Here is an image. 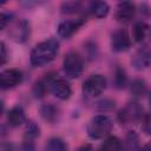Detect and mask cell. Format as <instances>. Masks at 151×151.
I'll use <instances>...</instances> for the list:
<instances>
[{
	"instance_id": "cell-16",
	"label": "cell",
	"mask_w": 151,
	"mask_h": 151,
	"mask_svg": "<svg viewBox=\"0 0 151 151\" xmlns=\"http://www.w3.org/2000/svg\"><path fill=\"white\" fill-rule=\"evenodd\" d=\"M99 151H122V142L118 137H109L101 144Z\"/></svg>"
},
{
	"instance_id": "cell-17",
	"label": "cell",
	"mask_w": 151,
	"mask_h": 151,
	"mask_svg": "<svg viewBox=\"0 0 151 151\" xmlns=\"http://www.w3.org/2000/svg\"><path fill=\"white\" fill-rule=\"evenodd\" d=\"M147 32H149V26L144 21H138V22L134 24V26H133V38H134L136 41H138V42L143 41L146 38Z\"/></svg>"
},
{
	"instance_id": "cell-9",
	"label": "cell",
	"mask_w": 151,
	"mask_h": 151,
	"mask_svg": "<svg viewBox=\"0 0 151 151\" xmlns=\"http://www.w3.org/2000/svg\"><path fill=\"white\" fill-rule=\"evenodd\" d=\"M85 24L84 18H78V19H71V20H65L61 21L58 26V34L61 38H70L72 37L83 25Z\"/></svg>"
},
{
	"instance_id": "cell-23",
	"label": "cell",
	"mask_w": 151,
	"mask_h": 151,
	"mask_svg": "<svg viewBox=\"0 0 151 151\" xmlns=\"http://www.w3.org/2000/svg\"><path fill=\"white\" fill-rule=\"evenodd\" d=\"M11 20H12V14L6 13V12H1L0 13V31L5 29L9 25Z\"/></svg>"
},
{
	"instance_id": "cell-3",
	"label": "cell",
	"mask_w": 151,
	"mask_h": 151,
	"mask_svg": "<svg viewBox=\"0 0 151 151\" xmlns=\"http://www.w3.org/2000/svg\"><path fill=\"white\" fill-rule=\"evenodd\" d=\"M63 68H64V73L66 74L67 78L76 79L83 73L84 60L79 53H77L74 51L68 52L64 58Z\"/></svg>"
},
{
	"instance_id": "cell-13",
	"label": "cell",
	"mask_w": 151,
	"mask_h": 151,
	"mask_svg": "<svg viewBox=\"0 0 151 151\" xmlns=\"http://www.w3.org/2000/svg\"><path fill=\"white\" fill-rule=\"evenodd\" d=\"M25 119H26L25 112L21 106H14L13 109L9 110V112L7 114V122L13 127L20 126L25 122Z\"/></svg>"
},
{
	"instance_id": "cell-15",
	"label": "cell",
	"mask_w": 151,
	"mask_h": 151,
	"mask_svg": "<svg viewBox=\"0 0 151 151\" xmlns=\"http://www.w3.org/2000/svg\"><path fill=\"white\" fill-rule=\"evenodd\" d=\"M41 116L46 120H48L51 123H54L58 119L59 109L53 104H45V105L41 106Z\"/></svg>"
},
{
	"instance_id": "cell-8",
	"label": "cell",
	"mask_w": 151,
	"mask_h": 151,
	"mask_svg": "<svg viewBox=\"0 0 151 151\" xmlns=\"http://www.w3.org/2000/svg\"><path fill=\"white\" fill-rule=\"evenodd\" d=\"M130 46H131V40L129 37V33L125 29L119 28L113 32V34L111 37V47L113 51L124 52V51L129 50Z\"/></svg>"
},
{
	"instance_id": "cell-5",
	"label": "cell",
	"mask_w": 151,
	"mask_h": 151,
	"mask_svg": "<svg viewBox=\"0 0 151 151\" xmlns=\"http://www.w3.org/2000/svg\"><path fill=\"white\" fill-rule=\"evenodd\" d=\"M142 117H143V107L136 101L129 103L118 113V119L122 124L138 122L139 119H142Z\"/></svg>"
},
{
	"instance_id": "cell-19",
	"label": "cell",
	"mask_w": 151,
	"mask_h": 151,
	"mask_svg": "<svg viewBox=\"0 0 151 151\" xmlns=\"http://www.w3.org/2000/svg\"><path fill=\"white\" fill-rule=\"evenodd\" d=\"M130 91L136 97H142L147 92L146 83L143 79H134L130 85Z\"/></svg>"
},
{
	"instance_id": "cell-18",
	"label": "cell",
	"mask_w": 151,
	"mask_h": 151,
	"mask_svg": "<svg viewBox=\"0 0 151 151\" xmlns=\"http://www.w3.org/2000/svg\"><path fill=\"white\" fill-rule=\"evenodd\" d=\"M122 151H138V136L134 132H129L125 142L122 144Z\"/></svg>"
},
{
	"instance_id": "cell-6",
	"label": "cell",
	"mask_w": 151,
	"mask_h": 151,
	"mask_svg": "<svg viewBox=\"0 0 151 151\" xmlns=\"http://www.w3.org/2000/svg\"><path fill=\"white\" fill-rule=\"evenodd\" d=\"M22 80V73L17 68H9L0 72V90L13 88Z\"/></svg>"
},
{
	"instance_id": "cell-28",
	"label": "cell",
	"mask_w": 151,
	"mask_h": 151,
	"mask_svg": "<svg viewBox=\"0 0 151 151\" xmlns=\"http://www.w3.org/2000/svg\"><path fill=\"white\" fill-rule=\"evenodd\" d=\"M78 151H93V149H92V146H91V145L86 144V145L80 146V147L78 149Z\"/></svg>"
},
{
	"instance_id": "cell-11",
	"label": "cell",
	"mask_w": 151,
	"mask_h": 151,
	"mask_svg": "<svg viewBox=\"0 0 151 151\" xmlns=\"http://www.w3.org/2000/svg\"><path fill=\"white\" fill-rule=\"evenodd\" d=\"M131 63L137 70H144V68L149 67V65H150V53H149V51L146 48L137 51L134 53V55L132 57Z\"/></svg>"
},
{
	"instance_id": "cell-12",
	"label": "cell",
	"mask_w": 151,
	"mask_h": 151,
	"mask_svg": "<svg viewBox=\"0 0 151 151\" xmlns=\"http://www.w3.org/2000/svg\"><path fill=\"white\" fill-rule=\"evenodd\" d=\"M11 35L18 42L25 41L29 35V26H28V24L25 20H21L20 22H18L14 26L13 31L11 32Z\"/></svg>"
},
{
	"instance_id": "cell-20",
	"label": "cell",
	"mask_w": 151,
	"mask_h": 151,
	"mask_svg": "<svg viewBox=\"0 0 151 151\" xmlns=\"http://www.w3.org/2000/svg\"><path fill=\"white\" fill-rule=\"evenodd\" d=\"M45 151H67V145L60 138H51L46 144Z\"/></svg>"
},
{
	"instance_id": "cell-25",
	"label": "cell",
	"mask_w": 151,
	"mask_h": 151,
	"mask_svg": "<svg viewBox=\"0 0 151 151\" xmlns=\"http://www.w3.org/2000/svg\"><path fill=\"white\" fill-rule=\"evenodd\" d=\"M7 59V51H6V46L4 42L0 41V66H2L6 63Z\"/></svg>"
},
{
	"instance_id": "cell-10",
	"label": "cell",
	"mask_w": 151,
	"mask_h": 151,
	"mask_svg": "<svg viewBox=\"0 0 151 151\" xmlns=\"http://www.w3.org/2000/svg\"><path fill=\"white\" fill-rule=\"evenodd\" d=\"M134 12H136V8L132 2H129V1L120 2L116 11V19L119 22H127L133 18Z\"/></svg>"
},
{
	"instance_id": "cell-24",
	"label": "cell",
	"mask_w": 151,
	"mask_h": 151,
	"mask_svg": "<svg viewBox=\"0 0 151 151\" xmlns=\"http://www.w3.org/2000/svg\"><path fill=\"white\" fill-rule=\"evenodd\" d=\"M22 151H34V143H33V139H28V138H25L24 139V143H22Z\"/></svg>"
},
{
	"instance_id": "cell-30",
	"label": "cell",
	"mask_w": 151,
	"mask_h": 151,
	"mask_svg": "<svg viewBox=\"0 0 151 151\" xmlns=\"http://www.w3.org/2000/svg\"><path fill=\"white\" fill-rule=\"evenodd\" d=\"M2 111H4V103H2L1 100H0V116H1Z\"/></svg>"
},
{
	"instance_id": "cell-4",
	"label": "cell",
	"mask_w": 151,
	"mask_h": 151,
	"mask_svg": "<svg viewBox=\"0 0 151 151\" xmlns=\"http://www.w3.org/2000/svg\"><path fill=\"white\" fill-rule=\"evenodd\" d=\"M106 88V79L101 74H92L83 84V92L87 97H97Z\"/></svg>"
},
{
	"instance_id": "cell-1",
	"label": "cell",
	"mask_w": 151,
	"mask_h": 151,
	"mask_svg": "<svg viewBox=\"0 0 151 151\" xmlns=\"http://www.w3.org/2000/svg\"><path fill=\"white\" fill-rule=\"evenodd\" d=\"M59 52V42L55 39H47L39 42L31 52V64L41 67L51 63Z\"/></svg>"
},
{
	"instance_id": "cell-2",
	"label": "cell",
	"mask_w": 151,
	"mask_h": 151,
	"mask_svg": "<svg viewBox=\"0 0 151 151\" xmlns=\"http://www.w3.org/2000/svg\"><path fill=\"white\" fill-rule=\"evenodd\" d=\"M112 125V120L107 116H94L87 124V134L92 139H101L111 132Z\"/></svg>"
},
{
	"instance_id": "cell-21",
	"label": "cell",
	"mask_w": 151,
	"mask_h": 151,
	"mask_svg": "<svg viewBox=\"0 0 151 151\" xmlns=\"http://www.w3.org/2000/svg\"><path fill=\"white\" fill-rule=\"evenodd\" d=\"M114 84L118 88H123L126 85V73L123 68L118 67L116 70V76H114Z\"/></svg>"
},
{
	"instance_id": "cell-27",
	"label": "cell",
	"mask_w": 151,
	"mask_h": 151,
	"mask_svg": "<svg viewBox=\"0 0 151 151\" xmlns=\"http://www.w3.org/2000/svg\"><path fill=\"white\" fill-rule=\"evenodd\" d=\"M0 151H14V146L11 143H1Z\"/></svg>"
},
{
	"instance_id": "cell-26",
	"label": "cell",
	"mask_w": 151,
	"mask_h": 151,
	"mask_svg": "<svg viewBox=\"0 0 151 151\" xmlns=\"http://www.w3.org/2000/svg\"><path fill=\"white\" fill-rule=\"evenodd\" d=\"M142 125H143L144 131H145L146 133H150V127H149V125H150V117H149L147 113L142 117Z\"/></svg>"
},
{
	"instance_id": "cell-14",
	"label": "cell",
	"mask_w": 151,
	"mask_h": 151,
	"mask_svg": "<svg viewBox=\"0 0 151 151\" xmlns=\"http://www.w3.org/2000/svg\"><path fill=\"white\" fill-rule=\"evenodd\" d=\"M88 11L96 18H104L107 15L110 7L105 1H94V2H91Z\"/></svg>"
},
{
	"instance_id": "cell-22",
	"label": "cell",
	"mask_w": 151,
	"mask_h": 151,
	"mask_svg": "<svg viewBox=\"0 0 151 151\" xmlns=\"http://www.w3.org/2000/svg\"><path fill=\"white\" fill-rule=\"evenodd\" d=\"M80 2L78 1H67L61 5V12L63 13H76L80 9Z\"/></svg>"
},
{
	"instance_id": "cell-7",
	"label": "cell",
	"mask_w": 151,
	"mask_h": 151,
	"mask_svg": "<svg viewBox=\"0 0 151 151\" xmlns=\"http://www.w3.org/2000/svg\"><path fill=\"white\" fill-rule=\"evenodd\" d=\"M50 90L57 98H59L61 100L68 99L72 94V90H71L70 84L63 78L52 77V79L50 81Z\"/></svg>"
},
{
	"instance_id": "cell-29",
	"label": "cell",
	"mask_w": 151,
	"mask_h": 151,
	"mask_svg": "<svg viewBox=\"0 0 151 151\" xmlns=\"http://www.w3.org/2000/svg\"><path fill=\"white\" fill-rule=\"evenodd\" d=\"M139 151H151V147H150V143H147V144H145Z\"/></svg>"
}]
</instances>
